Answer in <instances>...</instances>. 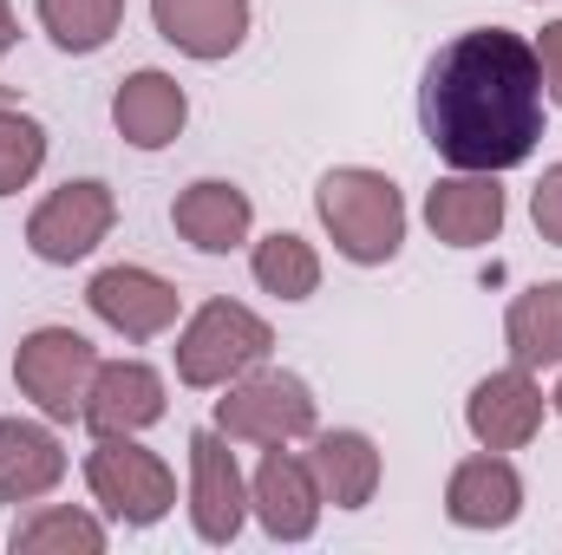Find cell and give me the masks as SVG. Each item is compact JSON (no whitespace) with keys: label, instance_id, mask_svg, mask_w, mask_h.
<instances>
[{"label":"cell","instance_id":"obj_28","mask_svg":"<svg viewBox=\"0 0 562 555\" xmlns=\"http://www.w3.org/2000/svg\"><path fill=\"white\" fill-rule=\"evenodd\" d=\"M550 412H557V418H562V380H557V393H550Z\"/></svg>","mask_w":562,"mask_h":555},{"label":"cell","instance_id":"obj_5","mask_svg":"<svg viewBox=\"0 0 562 555\" xmlns=\"http://www.w3.org/2000/svg\"><path fill=\"white\" fill-rule=\"evenodd\" d=\"M92 373H99V347L79 327H33L13 347V386H20V399L40 418H53V424H72V418L86 412Z\"/></svg>","mask_w":562,"mask_h":555},{"label":"cell","instance_id":"obj_11","mask_svg":"<svg viewBox=\"0 0 562 555\" xmlns=\"http://www.w3.org/2000/svg\"><path fill=\"white\" fill-rule=\"evenodd\" d=\"M543 418H550V399H543L537 373L517 366V360L497 366V373H484L471 386V399H464V424H471V438L484 451H524L543 431Z\"/></svg>","mask_w":562,"mask_h":555},{"label":"cell","instance_id":"obj_6","mask_svg":"<svg viewBox=\"0 0 562 555\" xmlns=\"http://www.w3.org/2000/svg\"><path fill=\"white\" fill-rule=\"evenodd\" d=\"M86 490L125 530H150L177 510V471L157 451H144L138 438H99L86 451Z\"/></svg>","mask_w":562,"mask_h":555},{"label":"cell","instance_id":"obj_4","mask_svg":"<svg viewBox=\"0 0 562 555\" xmlns=\"http://www.w3.org/2000/svg\"><path fill=\"white\" fill-rule=\"evenodd\" d=\"M229 444H294V438H314L321 424V406H314V386L301 373H281V366H256L243 380L223 386L216 399V418H210Z\"/></svg>","mask_w":562,"mask_h":555},{"label":"cell","instance_id":"obj_17","mask_svg":"<svg viewBox=\"0 0 562 555\" xmlns=\"http://www.w3.org/2000/svg\"><path fill=\"white\" fill-rule=\"evenodd\" d=\"M112 125H119V138L132 144V150H164V144L183 138L190 99H183V86H177L170 72L144 66L132 79H119V92H112Z\"/></svg>","mask_w":562,"mask_h":555},{"label":"cell","instance_id":"obj_19","mask_svg":"<svg viewBox=\"0 0 562 555\" xmlns=\"http://www.w3.org/2000/svg\"><path fill=\"white\" fill-rule=\"evenodd\" d=\"M66 484V444L53 418H0V503H40Z\"/></svg>","mask_w":562,"mask_h":555},{"label":"cell","instance_id":"obj_9","mask_svg":"<svg viewBox=\"0 0 562 555\" xmlns=\"http://www.w3.org/2000/svg\"><path fill=\"white\" fill-rule=\"evenodd\" d=\"M86 307L119 333V340H164L177 320H183V294H177V281H164L157 269H144V262H112V269H99V275L86 281Z\"/></svg>","mask_w":562,"mask_h":555},{"label":"cell","instance_id":"obj_20","mask_svg":"<svg viewBox=\"0 0 562 555\" xmlns=\"http://www.w3.org/2000/svg\"><path fill=\"white\" fill-rule=\"evenodd\" d=\"M504 347L517 366H562V281H537L504 307Z\"/></svg>","mask_w":562,"mask_h":555},{"label":"cell","instance_id":"obj_10","mask_svg":"<svg viewBox=\"0 0 562 555\" xmlns=\"http://www.w3.org/2000/svg\"><path fill=\"white\" fill-rule=\"evenodd\" d=\"M321 510L327 503H321V484L307 471V451L294 457L288 444H269L256 477H249V517L262 523V536L269 543H307L321 530Z\"/></svg>","mask_w":562,"mask_h":555},{"label":"cell","instance_id":"obj_23","mask_svg":"<svg viewBox=\"0 0 562 555\" xmlns=\"http://www.w3.org/2000/svg\"><path fill=\"white\" fill-rule=\"evenodd\" d=\"M33 7L59 53H99L125 26V0H33Z\"/></svg>","mask_w":562,"mask_h":555},{"label":"cell","instance_id":"obj_21","mask_svg":"<svg viewBox=\"0 0 562 555\" xmlns=\"http://www.w3.org/2000/svg\"><path fill=\"white\" fill-rule=\"evenodd\" d=\"M7 550L13 555H99L105 550V523L72 510V503H40L33 517L13 523Z\"/></svg>","mask_w":562,"mask_h":555},{"label":"cell","instance_id":"obj_8","mask_svg":"<svg viewBox=\"0 0 562 555\" xmlns=\"http://www.w3.org/2000/svg\"><path fill=\"white\" fill-rule=\"evenodd\" d=\"M243 523H249V477H243L229 438L216 424H203V431H190V530H196V543L223 550L243 536Z\"/></svg>","mask_w":562,"mask_h":555},{"label":"cell","instance_id":"obj_13","mask_svg":"<svg viewBox=\"0 0 562 555\" xmlns=\"http://www.w3.org/2000/svg\"><path fill=\"white\" fill-rule=\"evenodd\" d=\"M445 517L458 530H510L524 517V471L510 464V451H471L451 464L445 477Z\"/></svg>","mask_w":562,"mask_h":555},{"label":"cell","instance_id":"obj_1","mask_svg":"<svg viewBox=\"0 0 562 555\" xmlns=\"http://www.w3.org/2000/svg\"><path fill=\"white\" fill-rule=\"evenodd\" d=\"M543 72L537 46L510 26H471L431 53L419 79L425 144L451 170H517L543 144Z\"/></svg>","mask_w":562,"mask_h":555},{"label":"cell","instance_id":"obj_16","mask_svg":"<svg viewBox=\"0 0 562 555\" xmlns=\"http://www.w3.org/2000/svg\"><path fill=\"white\" fill-rule=\"evenodd\" d=\"M249 20L256 7L249 0H150V26L164 46H177L183 59H229L243 39H249Z\"/></svg>","mask_w":562,"mask_h":555},{"label":"cell","instance_id":"obj_25","mask_svg":"<svg viewBox=\"0 0 562 555\" xmlns=\"http://www.w3.org/2000/svg\"><path fill=\"white\" fill-rule=\"evenodd\" d=\"M530 223H537V236H543V242H557V249H562V157L543 170V183L530 190Z\"/></svg>","mask_w":562,"mask_h":555},{"label":"cell","instance_id":"obj_18","mask_svg":"<svg viewBox=\"0 0 562 555\" xmlns=\"http://www.w3.org/2000/svg\"><path fill=\"white\" fill-rule=\"evenodd\" d=\"M307 471L321 484V503L334 510H367L380 497V477H386V457L367 431H314L307 444Z\"/></svg>","mask_w":562,"mask_h":555},{"label":"cell","instance_id":"obj_15","mask_svg":"<svg viewBox=\"0 0 562 555\" xmlns=\"http://www.w3.org/2000/svg\"><path fill=\"white\" fill-rule=\"evenodd\" d=\"M170 229H177L196 256H229V249L249 242V229H256V203H249V190L229 183V177H196V183L177 190V203H170Z\"/></svg>","mask_w":562,"mask_h":555},{"label":"cell","instance_id":"obj_29","mask_svg":"<svg viewBox=\"0 0 562 555\" xmlns=\"http://www.w3.org/2000/svg\"><path fill=\"white\" fill-rule=\"evenodd\" d=\"M0 105H13V86H0Z\"/></svg>","mask_w":562,"mask_h":555},{"label":"cell","instance_id":"obj_27","mask_svg":"<svg viewBox=\"0 0 562 555\" xmlns=\"http://www.w3.org/2000/svg\"><path fill=\"white\" fill-rule=\"evenodd\" d=\"M13 46H20V20H13V7L0 0V59H7Z\"/></svg>","mask_w":562,"mask_h":555},{"label":"cell","instance_id":"obj_14","mask_svg":"<svg viewBox=\"0 0 562 555\" xmlns=\"http://www.w3.org/2000/svg\"><path fill=\"white\" fill-rule=\"evenodd\" d=\"M510 203H504V183L491 170H451L425 190V229L445 242V249H484L497 242Z\"/></svg>","mask_w":562,"mask_h":555},{"label":"cell","instance_id":"obj_7","mask_svg":"<svg viewBox=\"0 0 562 555\" xmlns=\"http://www.w3.org/2000/svg\"><path fill=\"white\" fill-rule=\"evenodd\" d=\"M119 223V196L105 177H66L59 190H46L26 216V249L46 262V269H72L86 262Z\"/></svg>","mask_w":562,"mask_h":555},{"label":"cell","instance_id":"obj_24","mask_svg":"<svg viewBox=\"0 0 562 555\" xmlns=\"http://www.w3.org/2000/svg\"><path fill=\"white\" fill-rule=\"evenodd\" d=\"M46 163V125L20 105H0V196H20Z\"/></svg>","mask_w":562,"mask_h":555},{"label":"cell","instance_id":"obj_22","mask_svg":"<svg viewBox=\"0 0 562 555\" xmlns=\"http://www.w3.org/2000/svg\"><path fill=\"white\" fill-rule=\"evenodd\" d=\"M249 275H256L262 294H276V301H314L321 294V256H314L307 236L276 229V236H262L249 249Z\"/></svg>","mask_w":562,"mask_h":555},{"label":"cell","instance_id":"obj_3","mask_svg":"<svg viewBox=\"0 0 562 555\" xmlns=\"http://www.w3.org/2000/svg\"><path fill=\"white\" fill-rule=\"evenodd\" d=\"M269 353H276V327L256 307H243V301H203L177 327V347H170L177 380L190 393H223L229 380L269 366Z\"/></svg>","mask_w":562,"mask_h":555},{"label":"cell","instance_id":"obj_12","mask_svg":"<svg viewBox=\"0 0 562 555\" xmlns=\"http://www.w3.org/2000/svg\"><path fill=\"white\" fill-rule=\"evenodd\" d=\"M164 412H170V386H164V373L150 360H99L79 424L92 438H138Z\"/></svg>","mask_w":562,"mask_h":555},{"label":"cell","instance_id":"obj_2","mask_svg":"<svg viewBox=\"0 0 562 555\" xmlns=\"http://www.w3.org/2000/svg\"><path fill=\"white\" fill-rule=\"evenodd\" d=\"M314 216H321L334 256H347L353 269H386L406 249V196L386 170L334 163L314 183Z\"/></svg>","mask_w":562,"mask_h":555},{"label":"cell","instance_id":"obj_26","mask_svg":"<svg viewBox=\"0 0 562 555\" xmlns=\"http://www.w3.org/2000/svg\"><path fill=\"white\" fill-rule=\"evenodd\" d=\"M530 46H537V72H543V99H550V105H562V20H550V26H543V33H537Z\"/></svg>","mask_w":562,"mask_h":555}]
</instances>
